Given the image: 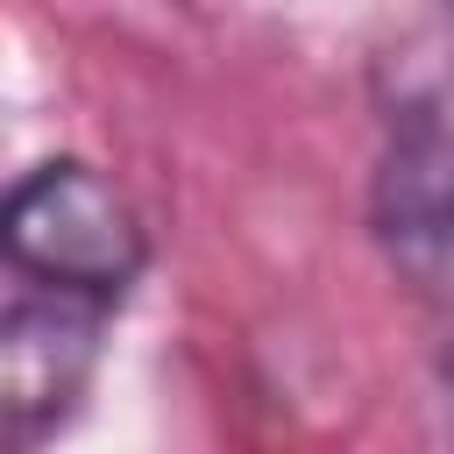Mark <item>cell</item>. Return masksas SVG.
Returning a JSON list of instances; mask_svg holds the SVG:
<instances>
[{"instance_id": "6da1fadb", "label": "cell", "mask_w": 454, "mask_h": 454, "mask_svg": "<svg viewBox=\"0 0 454 454\" xmlns=\"http://www.w3.org/2000/svg\"><path fill=\"white\" fill-rule=\"evenodd\" d=\"M0 262L21 291L121 312L149 277V227L121 177L85 156H43L0 199Z\"/></svg>"}, {"instance_id": "7a4b0ae2", "label": "cell", "mask_w": 454, "mask_h": 454, "mask_svg": "<svg viewBox=\"0 0 454 454\" xmlns=\"http://www.w3.org/2000/svg\"><path fill=\"white\" fill-rule=\"evenodd\" d=\"M369 234L454 348V64L411 71L390 99L369 170Z\"/></svg>"}, {"instance_id": "3957f363", "label": "cell", "mask_w": 454, "mask_h": 454, "mask_svg": "<svg viewBox=\"0 0 454 454\" xmlns=\"http://www.w3.org/2000/svg\"><path fill=\"white\" fill-rule=\"evenodd\" d=\"M106 326L114 312L78 305V298H50V291H7L0 305V411H7V447L35 454L43 440H57L106 355Z\"/></svg>"}, {"instance_id": "277c9868", "label": "cell", "mask_w": 454, "mask_h": 454, "mask_svg": "<svg viewBox=\"0 0 454 454\" xmlns=\"http://www.w3.org/2000/svg\"><path fill=\"white\" fill-rule=\"evenodd\" d=\"M447 21H454V0H447Z\"/></svg>"}]
</instances>
